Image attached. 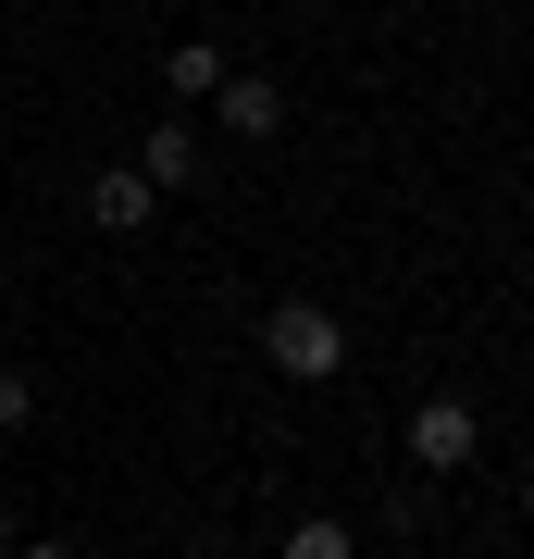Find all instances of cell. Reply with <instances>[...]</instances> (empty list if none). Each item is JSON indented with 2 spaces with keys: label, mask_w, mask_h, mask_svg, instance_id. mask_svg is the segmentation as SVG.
<instances>
[{
  "label": "cell",
  "mask_w": 534,
  "mask_h": 559,
  "mask_svg": "<svg viewBox=\"0 0 534 559\" xmlns=\"http://www.w3.org/2000/svg\"><path fill=\"white\" fill-rule=\"evenodd\" d=\"M138 175L162 187V200H175V187H199V138H187V124H175V112H162V124H150V138H138Z\"/></svg>",
  "instance_id": "5"
},
{
  "label": "cell",
  "mask_w": 534,
  "mask_h": 559,
  "mask_svg": "<svg viewBox=\"0 0 534 559\" xmlns=\"http://www.w3.org/2000/svg\"><path fill=\"white\" fill-rule=\"evenodd\" d=\"M274 559H360V535H348V522H336V510H298Z\"/></svg>",
  "instance_id": "7"
},
{
  "label": "cell",
  "mask_w": 534,
  "mask_h": 559,
  "mask_svg": "<svg viewBox=\"0 0 534 559\" xmlns=\"http://www.w3.org/2000/svg\"><path fill=\"white\" fill-rule=\"evenodd\" d=\"M212 87H224V50L212 38H175V50H162V100H212Z\"/></svg>",
  "instance_id": "6"
},
{
  "label": "cell",
  "mask_w": 534,
  "mask_h": 559,
  "mask_svg": "<svg viewBox=\"0 0 534 559\" xmlns=\"http://www.w3.org/2000/svg\"><path fill=\"white\" fill-rule=\"evenodd\" d=\"M0 547H13V510H0Z\"/></svg>",
  "instance_id": "10"
},
{
  "label": "cell",
  "mask_w": 534,
  "mask_h": 559,
  "mask_svg": "<svg viewBox=\"0 0 534 559\" xmlns=\"http://www.w3.org/2000/svg\"><path fill=\"white\" fill-rule=\"evenodd\" d=\"M0 559H75V547H62V535H38V547H25V535H13V547H0Z\"/></svg>",
  "instance_id": "9"
},
{
  "label": "cell",
  "mask_w": 534,
  "mask_h": 559,
  "mask_svg": "<svg viewBox=\"0 0 534 559\" xmlns=\"http://www.w3.org/2000/svg\"><path fill=\"white\" fill-rule=\"evenodd\" d=\"M473 448H485L473 399H423V411H411V460H423V473H460V460H473Z\"/></svg>",
  "instance_id": "2"
},
{
  "label": "cell",
  "mask_w": 534,
  "mask_h": 559,
  "mask_svg": "<svg viewBox=\"0 0 534 559\" xmlns=\"http://www.w3.org/2000/svg\"><path fill=\"white\" fill-rule=\"evenodd\" d=\"M150 212H162V187L138 175V162H112V175H87V224H99V237H138Z\"/></svg>",
  "instance_id": "3"
},
{
  "label": "cell",
  "mask_w": 534,
  "mask_h": 559,
  "mask_svg": "<svg viewBox=\"0 0 534 559\" xmlns=\"http://www.w3.org/2000/svg\"><path fill=\"white\" fill-rule=\"evenodd\" d=\"M212 112H224V138H249V150H261V138L286 124V87H274V75H224V87H212Z\"/></svg>",
  "instance_id": "4"
},
{
  "label": "cell",
  "mask_w": 534,
  "mask_h": 559,
  "mask_svg": "<svg viewBox=\"0 0 534 559\" xmlns=\"http://www.w3.org/2000/svg\"><path fill=\"white\" fill-rule=\"evenodd\" d=\"M25 423H38V373H25V360H0V436H25Z\"/></svg>",
  "instance_id": "8"
},
{
  "label": "cell",
  "mask_w": 534,
  "mask_h": 559,
  "mask_svg": "<svg viewBox=\"0 0 534 559\" xmlns=\"http://www.w3.org/2000/svg\"><path fill=\"white\" fill-rule=\"evenodd\" d=\"M261 360H274L286 385H336L348 373V323L323 299H274V311H261Z\"/></svg>",
  "instance_id": "1"
}]
</instances>
